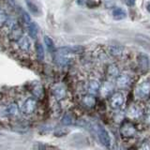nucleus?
I'll return each instance as SVG.
<instances>
[{
	"instance_id": "obj_18",
	"label": "nucleus",
	"mask_w": 150,
	"mask_h": 150,
	"mask_svg": "<svg viewBox=\"0 0 150 150\" xmlns=\"http://www.w3.org/2000/svg\"><path fill=\"white\" fill-rule=\"evenodd\" d=\"M19 111H20V109H19V106L16 102L9 103L6 108V114L9 116H12V117L16 116L19 114Z\"/></svg>"
},
{
	"instance_id": "obj_12",
	"label": "nucleus",
	"mask_w": 150,
	"mask_h": 150,
	"mask_svg": "<svg viewBox=\"0 0 150 150\" xmlns=\"http://www.w3.org/2000/svg\"><path fill=\"white\" fill-rule=\"evenodd\" d=\"M31 93L33 94V96L35 97L36 100H42L44 96L43 92V87L40 83H35L34 84H31Z\"/></svg>"
},
{
	"instance_id": "obj_24",
	"label": "nucleus",
	"mask_w": 150,
	"mask_h": 150,
	"mask_svg": "<svg viewBox=\"0 0 150 150\" xmlns=\"http://www.w3.org/2000/svg\"><path fill=\"white\" fill-rule=\"evenodd\" d=\"M112 83L107 82L102 86L101 87V94L103 96H108L109 94L112 92Z\"/></svg>"
},
{
	"instance_id": "obj_7",
	"label": "nucleus",
	"mask_w": 150,
	"mask_h": 150,
	"mask_svg": "<svg viewBox=\"0 0 150 150\" xmlns=\"http://www.w3.org/2000/svg\"><path fill=\"white\" fill-rule=\"evenodd\" d=\"M23 37V27L19 25V23H16L8 34V40L14 42V43L17 42L19 40H21Z\"/></svg>"
},
{
	"instance_id": "obj_26",
	"label": "nucleus",
	"mask_w": 150,
	"mask_h": 150,
	"mask_svg": "<svg viewBox=\"0 0 150 150\" xmlns=\"http://www.w3.org/2000/svg\"><path fill=\"white\" fill-rule=\"evenodd\" d=\"M61 123H62L63 125H66V126L73 124V123H74L73 116H72L71 115H69V114L65 115L62 117V119H61Z\"/></svg>"
},
{
	"instance_id": "obj_9",
	"label": "nucleus",
	"mask_w": 150,
	"mask_h": 150,
	"mask_svg": "<svg viewBox=\"0 0 150 150\" xmlns=\"http://www.w3.org/2000/svg\"><path fill=\"white\" fill-rule=\"evenodd\" d=\"M149 63H150L149 57L145 54L140 53L137 55V65H138V67L141 70H143V71H146L149 68V66H150Z\"/></svg>"
},
{
	"instance_id": "obj_5",
	"label": "nucleus",
	"mask_w": 150,
	"mask_h": 150,
	"mask_svg": "<svg viewBox=\"0 0 150 150\" xmlns=\"http://www.w3.org/2000/svg\"><path fill=\"white\" fill-rule=\"evenodd\" d=\"M119 131L123 138H132L136 134V128L129 122H124L121 125Z\"/></svg>"
},
{
	"instance_id": "obj_29",
	"label": "nucleus",
	"mask_w": 150,
	"mask_h": 150,
	"mask_svg": "<svg viewBox=\"0 0 150 150\" xmlns=\"http://www.w3.org/2000/svg\"><path fill=\"white\" fill-rule=\"evenodd\" d=\"M68 134V129H58L57 131H55L54 132V135L55 136H57V137H63V136L65 135H67Z\"/></svg>"
},
{
	"instance_id": "obj_1",
	"label": "nucleus",
	"mask_w": 150,
	"mask_h": 150,
	"mask_svg": "<svg viewBox=\"0 0 150 150\" xmlns=\"http://www.w3.org/2000/svg\"><path fill=\"white\" fill-rule=\"evenodd\" d=\"M50 91L52 96L54 97V98L56 101H62L64 100L68 95V89L67 86H65L62 83H54L51 86Z\"/></svg>"
},
{
	"instance_id": "obj_34",
	"label": "nucleus",
	"mask_w": 150,
	"mask_h": 150,
	"mask_svg": "<svg viewBox=\"0 0 150 150\" xmlns=\"http://www.w3.org/2000/svg\"><path fill=\"white\" fill-rule=\"evenodd\" d=\"M149 28H150V25H149Z\"/></svg>"
},
{
	"instance_id": "obj_31",
	"label": "nucleus",
	"mask_w": 150,
	"mask_h": 150,
	"mask_svg": "<svg viewBox=\"0 0 150 150\" xmlns=\"http://www.w3.org/2000/svg\"><path fill=\"white\" fill-rule=\"evenodd\" d=\"M140 150H150V145L148 144H143L140 147Z\"/></svg>"
},
{
	"instance_id": "obj_21",
	"label": "nucleus",
	"mask_w": 150,
	"mask_h": 150,
	"mask_svg": "<svg viewBox=\"0 0 150 150\" xmlns=\"http://www.w3.org/2000/svg\"><path fill=\"white\" fill-rule=\"evenodd\" d=\"M26 6H27L28 9H29L31 13L35 14V15H37V16L40 14L39 7H38L34 2H32L31 0H26Z\"/></svg>"
},
{
	"instance_id": "obj_35",
	"label": "nucleus",
	"mask_w": 150,
	"mask_h": 150,
	"mask_svg": "<svg viewBox=\"0 0 150 150\" xmlns=\"http://www.w3.org/2000/svg\"><path fill=\"white\" fill-rule=\"evenodd\" d=\"M149 65H150V63H149Z\"/></svg>"
},
{
	"instance_id": "obj_3",
	"label": "nucleus",
	"mask_w": 150,
	"mask_h": 150,
	"mask_svg": "<svg viewBox=\"0 0 150 150\" xmlns=\"http://www.w3.org/2000/svg\"><path fill=\"white\" fill-rule=\"evenodd\" d=\"M124 102H125V97L123 95V93L121 92H115L114 94H112L109 98V105L114 110L121 108L124 105Z\"/></svg>"
},
{
	"instance_id": "obj_6",
	"label": "nucleus",
	"mask_w": 150,
	"mask_h": 150,
	"mask_svg": "<svg viewBox=\"0 0 150 150\" xmlns=\"http://www.w3.org/2000/svg\"><path fill=\"white\" fill-rule=\"evenodd\" d=\"M136 96L140 98H144L150 95V81H144L138 84L135 90Z\"/></svg>"
},
{
	"instance_id": "obj_17",
	"label": "nucleus",
	"mask_w": 150,
	"mask_h": 150,
	"mask_svg": "<svg viewBox=\"0 0 150 150\" xmlns=\"http://www.w3.org/2000/svg\"><path fill=\"white\" fill-rule=\"evenodd\" d=\"M28 35L31 39H37L38 34H39V26L35 22H31L29 25H27Z\"/></svg>"
},
{
	"instance_id": "obj_19",
	"label": "nucleus",
	"mask_w": 150,
	"mask_h": 150,
	"mask_svg": "<svg viewBox=\"0 0 150 150\" xmlns=\"http://www.w3.org/2000/svg\"><path fill=\"white\" fill-rule=\"evenodd\" d=\"M112 15L115 20H123L127 17V13L123 8H115L112 11Z\"/></svg>"
},
{
	"instance_id": "obj_8",
	"label": "nucleus",
	"mask_w": 150,
	"mask_h": 150,
	"mask_svg": "<svg viewBox=\"0 0 150 150\" xmlns=\"http://www.w3.org/2000/svg\"><path fill=\"white\" fill-rule=\"evenodd\" d=\"M17 45V48L22 53H29L31 50V42L29 38L26 36H23L21 40H19L17 42H15Z\"/></svg>"
},
{
	"instance_id": "obj_23",
	"label": "nucleus",
	"mask_w": 150,
	"mask_h": 150,
	"mask_svg": "<svg viewBox=\"0 0 150 150\" xmlns=\"http://www.w3.org/2000/svg\"><path fill=\"white\" fill-rule=\"evenodd\" d=\"M8 13L6 9L1 8L0 9V28H1L5 23H7V21L8 20Z\"/></svg>"
},
{
	"instance_id": "obj_22",
	"label": "nucleus",
	"mask_w": 150,
	"mask_h": 150,
	"mask_svg": "<svg viewBox=\"0 0 150 150\" xmlns=\"http://www.w3.org/2000/svg\"><path fill=\"white\" fill-rule=\"evenodd\" d=\"M44 43H45V45L47 46V48H48V50L51 52V53H54V52L56 51L54 41L50 37H48V36L44 37Z\"/></svg>"
},
{
	"instance_id": "obj_11",
	"label": "nucleus",
	"mask_w": 150,
	"mask_h": 150,
	"mask_svg": "<svg viewBox=\"0 0 150 150\" xmlns=\"http://www.w3.org/2000/svg\"><path fill=\"white\" fill-rule=\"evenodd\" d=\"M81 102H82V105L83 107L87 108V109H92V108H94L96 106L97 100H96V98L93 95L87 94V95H84L82 97Z\"/></svg>"
},
{
	"instance_id": "obj_13",
	"label": "nucleus",
	"mask_w": 150,
	"mask_h": 150,
	"mask_svg": "<svg viewBox=\"0 0 150 150\" xmlns=\"http://www.w3.org/2000/svg\"><path fill=\"white\" fill-rule=\"evenodd\" d=\"M130 83H131V78L129 76V75L122 74V75H119L116 79V84L118 87L126 88V87L129 86Z\"/></svg>"
},
{
	"instance_id": "obj_2",
	"label": "nucleus",
	"mask_w": 150,
	"mask_h": 150,
	"mask_svg": "<svg viewBox=\"0 0 150 150\" xmlns=\"http://www.w3.org/2000/svg\"><path fill=\"white\" fill-rule=\"evenodd\" d=\"M38 107H39V105H38V100H36L35 98H28L22 104L20 111L23 115L30 116L37 112Z\"/></svg>"
},
{
	"instance_id": "obj_32",
	"label": "nucleus",
	"mask_w": 150,
	"mask_h": 150,
	"mask_svg": "<svg viewBox=\"0 0 150 150\" xmlns=\"http://www.w3.org/2000/svg\"><path fill=\"white\" fill-rule=\"evenodd\" d=\"M147 9L150 11V4H148V5H147Z\"/></svg>"
},
{
	"instance_id": "obj_10",
	"label": "nucleus",
	"mask_w": 150,
	"mask_h": 150,
	"mask_svg": "<svg viewBox=\"0 0 150 150\" xmlns=\"http://www.w3.org/2000/svg\"><path fill=\"white\" fill-rule=\"evenodd\" d=\"M100 88V83L98 81L97 79H91L89 80L86 83V90L88 92V94L90 95H95L98 92Z\"/></svg>"
},
{
	"instance_id": "obj_15",
	"label": "nucleus",
	"mask_w": 150,
	"mask_h": 150,
	"mask_svg": "<svg viewBox=\"0 0 150 150\" xmlns=\"http://www.w3.org/2000/svg\"><path fill=\"white\" fill-rule=\"evenodd\" d=\"M106 74H107V76L109 78H111V79L117 78L119 76V69H118V67H117L115 64L108 65L107 69H106Z\"/></svg>"
},
{
	"instance_id": "obj_20",
	"label": "nucleus",
	"mask_w": 150,
	"mask_h": 150,
	"mask_svg": "<svg viewBox=\"0 0 150 150\" xmlns=\"http://www.w3.org/2000/svg\"><path fill=\"white\" fill-rule=\"evenodd\" d=\"M35 50H36V54L37 58L39 61H43L44 59V48L41 43L40 42H36L35 44Z\"/></svg>"
},
{
	"instance_id": "obj_16",
	"label": "nucleus",
	"mask_w": 150,
	"mask_h": 150,
	"mask_svg": "<svg viewBox=\"0 0 150 150\" xmlns=\"http://www.w3.org/2000/svg\"><path fill=\"white\" fill-rule=\"evenodd\" d=\"M108 50H109V54L114 57H120L124 54V48L119 45H112Z\"/></svg>"
},
{
	"instance_id": "obj_27",
	"label": "nucleus",
	"mask_w": 150,
	"mask_h": 150,
	"mask_svg": "<svg viewBox=\"0 0 150 150\" xmlns=\"http://www.w3.org/2000/svg\"><path fill=\"white\" fill-rule=\"evenodd\" d=\"M33 149L34 150H51V149H54V147H52L50 145L45 144H36Z\"/></svg>"
},
{
	"instance_id": "obj_30",
	"label": "nucleus",
	"mask_w": 150,
	"mask_h": 150,
	"mask_svg": "<svg viewBox=\"0 0 150 150\" xmlns=\"http://www.w3.org/2000/svg\"><path fill=\"white\" fill-rule=\"evenodd\" d=\"M135 2H136V0H125L126 5L129 7H133L135 5Z\"/></svg>"
},
{
	"instance_id": "obj_4",
	"label": "nucleus",
	"mask_w": 150,
	"mask_h": 150,
	"mask_svg": "<svg viewBox=\"0 0 150 150\" xmlns=\"http://www.w3.org/2000/svg\"><path fill=\"white\" fill-rule=\"evenodd\" d=\"M96 130H97V133H98V139H100V143L104 145L105 147L110 148L111 147V137H110V134L108 133V131L100 124L97 125Z\"/></svg>"
},
{
	"instance_id": "obj_33",
	"label": "nucleus",
	"mask_w": 150,
	"mask_h": 150,
	"mask_svg": "<svg viewBox=\"0 0 150 150\" xmlns=\"http://www.w3.org/2000/svg\"><path fill=\"white\" fill-rule=\"evenodd\" d=\"M1 8H1V5H0V9H1Z\"/></svg>"
},
{
	"instance_id": "obj_28",
	"label": "nucleus",
	"mask_w": 150,
	"mask_h": 150,
	"mask_svg": "<svg viewBox=\"0 0 150 150\" xmlns=\"http://www.w3.org/2000/svg\"><path fill=\"white\" fill-rule=\"evenodd\" d=\"M22 17H23V22H25L26 25H29V23L32 22L31 21V17H30V15L28 14L26 11H22Z\"/></svg>"
},
{
	"instance_id": "obj_25",
	"label": "nucleus",
	"mask_w": 150,
	"mask_h": 150,
	"mask_svg": "<svg viewBox=\"0 0 150 150\" xmlns=\"http://www.w3.org/2000/svg\"><path fill=\"white\" fill-rule=\"evenodd\" d=\"M101 4V0H86L84 6H86L89 8H98Z\"/></svg>"
},
{
	"instance_id": "obj_14",
	"label": "nucleus",
	"mask_w": 150,
	"mask_h": 150,
	"mask_svg": "<svg viewBox=\"0 0 150 150\" xmlns=\"http://www.w3.org/2000/svg\"><path fill=\"white\" fill-rule=\"evenodd\" d=\"M128 115L132 119H137V118H139V117L142 116V115H143V108H142V106L137 105V104L132 105V106L129 108V114Z\"/></svg>"
}]
</instances>
